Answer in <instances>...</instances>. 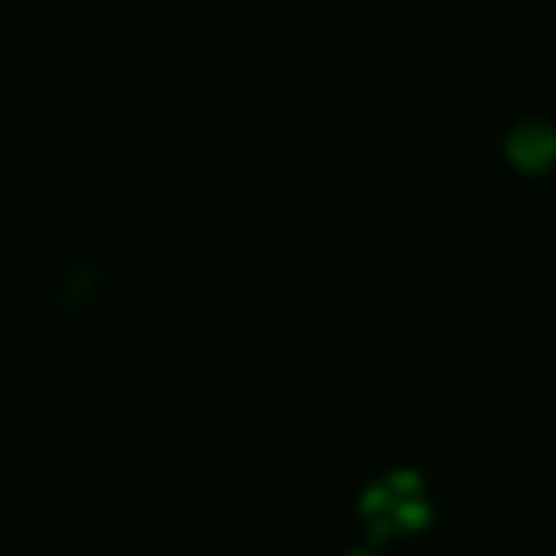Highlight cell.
Instances as JSON below:
<instances>
[{
	"label": "cell",
	"instance_id": "1",
	"mask_svg": "<svg viewBox=\"0 0 556 556\" xmlns=\"http://www.w3.org/2000/svg\"><path fill=\"white\" fill-rule=\"evenodd\" d=\"M508 161L526 174H539L556 161V130L543 126V122H521L513 135H508Z\"/></svg>",
	"mask_w": 556,
	"mask_h": 556
}]
</instances>
